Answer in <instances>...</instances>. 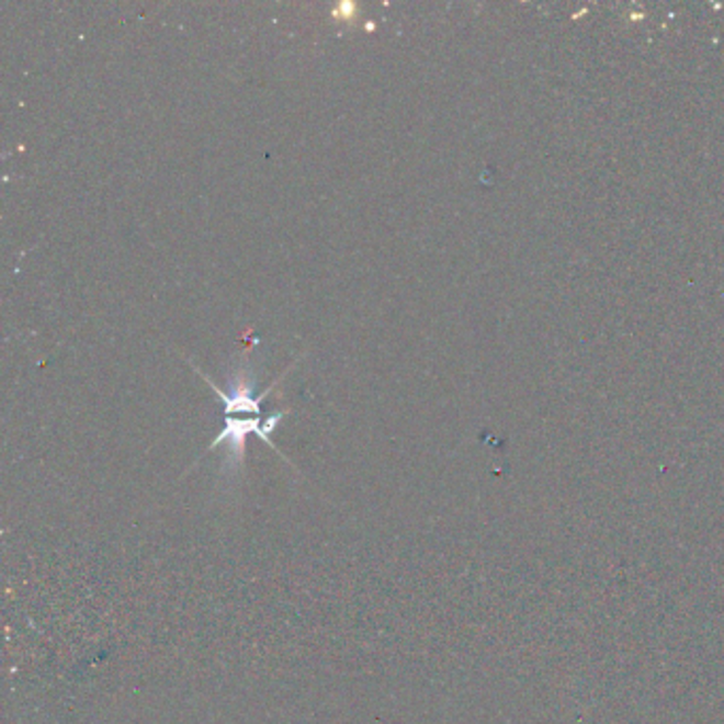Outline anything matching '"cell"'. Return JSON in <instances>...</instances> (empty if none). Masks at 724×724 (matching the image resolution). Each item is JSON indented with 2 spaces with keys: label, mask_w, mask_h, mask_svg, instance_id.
I'll return each instance as SVG.
<instances>
[{
  "label": "cell",
  "mask_w": 724,
  "mask_h": 724,
  "mask_svg": "<svg viewBox=\"0 0 724 724\" xmlns=\"http://www.w3.org/2000/svg\"><path fill=\"white\" fill-rule=\"evenodd\" d=\"M283 417H285V412H274V415H270L265 419H262V417H247V419L245 417H226V428L222 429V433L215 438V442L208 449L213 451L219 444H228L231 465L238 467V465L245 463V449H247L249 433L260 435L268 446H272L276 451V446H274V442L270 438V431H274L276 423Z\"/></svg>",
  "instance_id": "obj_1"
}]
</instances>
